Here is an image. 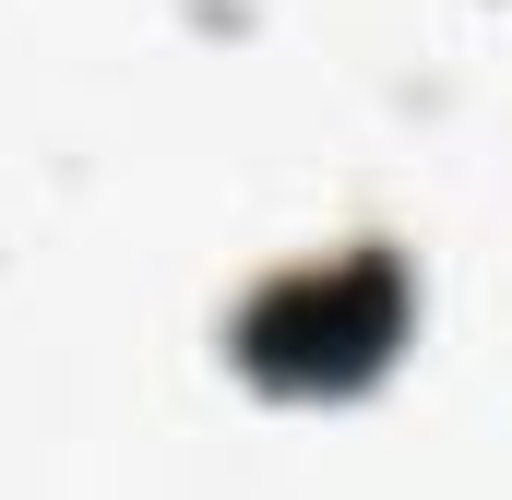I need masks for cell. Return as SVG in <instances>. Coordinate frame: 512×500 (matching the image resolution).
Returning a JSON list of instances; mask_svg holds the SVG:
<instances>
[{"mask_svg":"<svg viewBox=\"0 0 512 500\" xmlns=\"http://www.w3.org/2000/svg\"><path fill=\"white\" fill-rule=\"evenodd\" d=\"M382 334H393V274H370V262H334V274H286V286H274V298L251 310V358H262L274 381L358 370Z\"/></svg>","mask_w":512,"mask_h":500,"instance_id":"1","label":"cell"}]
</instances>
